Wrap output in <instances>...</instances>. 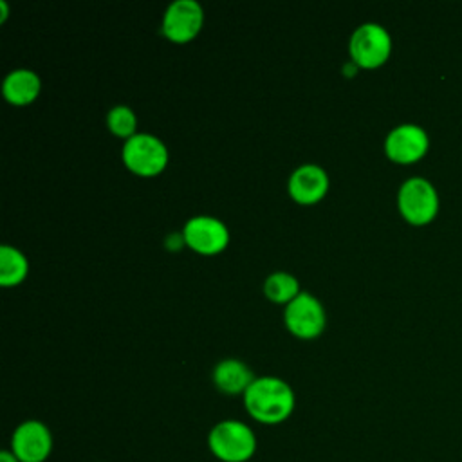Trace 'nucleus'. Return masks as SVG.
Returning a JSON list of instances; mask_svg holds the SVG:
<instances>
[{"instance_id": "f257e3e1", "label": "nucleus", "mask_w": 462, "mask_h": 462, "mask_svg": "<svg viewBox=\"0 0 462 462\" xmlns=\"http://www.w3.org/2000/svg\"><path fill=\"white\" fill-rule=\"evenodd\" d=\"M247 413L262 424L283 422L294 410V392L280 377H256L244 392Z\"/></svg>"}, {"instance_id": "f03ea898", "label": "nucleus", "mask_w": 462, "mask_h": 462, "mask_svg": "<svg viewBox=\"0 0 462 462\" xmlns=\"http://www.w3.org/2000/svg\"><path fill=\"white\" fill-rule=\"evenodd\" d=\"M208 448L220 462H247L256 451V435L245 422L226 419L209 430Z\"/></svg>"}, {"instance_id": "7ed1b4c3", "label": "nucleus", "mask_w": 462, "mask_h": 462, "mask_svg": "<svg viewBox=\"0 0 462 462\" xmlns=\"http://www.w3.org/2000/svg\"><path fill=\"white\" fill-rule=\"evenodd\" d=\"M397 208L406 222L426 226L439 213V193L430 180L410 177L399 188Z\"/></svg>"}, {"instance_id": "20e7f679", "label": "nucleus", "mask_w": 462, "mask_h": 462, "mask_svg": "<svg viewBox=\"0 0 462 462\" xmlns=\"http://www.w3.org/2000/svg\"><path fill=\"white\" fill-rule=\"evenodd\" d=\"M348 47L352 61L357 63V67L374 69L388 60L392 51V38L383 25L366 22L354 29Z\"/></svg>"}, {"instance_id": "39448f33", "label": "nucleus", "mask_w": 462, "mask_h": 462, "mask_svg": "<svg viewBox=\"0 0 462 462\" xmlns=\"http://www.w3.org/2000/svg\"><path fill=\"white\" fill-rule=\"evenodd\" d=\"M123 161L134 173L150 177L162 171L168 162V150L152 134H134L123 144Z\"/></svg>"}, {"instance_id": "423d86ee", "label": "nucleus", "mask_w": 462, "mask_h": 462, "mask_svg": "<svg viewBox=\"0 0 462 462\" xmlns=\"http://www.w3.org/2000/svg\"><path fill=\"white\" fill-rule=\"evenodd\" d=\"M9 449L20 462H45L52 451V433L42 420H23L13 431Z\"/></svg>"}, {"instance_id": "0eeeda50", "label": "nucleus", "mask_w": 462, "mask_h": 462, "mask_svg": "<svg viewBox=\"0 0 462 462\" xmlns=\"http://www.w3.org/2000/svg\"><path fill=\"white\" fill-rule=\"evenodd\" d=\"M430 137L426 130L413 123H404L392 128L384 139V152L388 159L399 164L417 162L426 155Z\"/></svg>"}, {"instance_id": "6e6552de", "label": "nucleus", "mask_w": 462, "mask_h": 462, "mask_svg": "<svg viewBox=\"0 0 462 462\" xmlns=\"http://www.w3.org/2000/svg\"><path fill=\"white\" fill-rule=\"evenodd\" d=\"M285 325L300 337H314L325 327V310L316 296L300 292L285 305Z\"/></svg>"}, {"instance_id": "1a4fd4ad", "label": "nucleus", "mask_w": 462, "mask_h": 462, "mask_svg": "<svg viewBox=\"0 0 462 462\" xmlns=\"http://www.w3.org/2000/svg\"><path fill=\"white\" fill-rule=\"evenodd\" d=\"M184 242L199 253L213 254L227 245L229 231L222 220L209 215L191 217L182 229Z\"/></svg>"}, {"instance_id": "9d476101", "label": "nucleus", "mask_w": 462, "mask_h": 462, "mask_svg": "<svg viewBox=\"0 0 462 462\" xmlns=\"http://www.w3.org/2000/svg\"><path fill=\"white\" fill-rule=\"evenodd\" d=\"M204 11L197 0H175L162 18V32L173 42L191 40L202 27Z\"/></svg>"}, {"instance_id": "9b49d317", "label": "nucleus", "mask_w": 462, "mask_h": 462, "mask_svg": "<svg viewBox=\"0 0 462 462\" xmlns=\"http://www.w3.org/2000/svg\"><path fill=\"white\" fill-rule=\"evenodd\" d=\"M328 188V177L318 164L298 166L289 179V193L296 202L312 204L318 202Z\"/></svg>"}, {"instance_id": "f8f14e48", "label": "nucleus", "mask_w": 462, "mask_h": 462, "mask_svg": "<svg viewBox=\"0 0 462 462\" xmlns=\"http://www.w3.org/2000/svg\"><path fill=\"white\" fill-rule=\"evenodd\" d=\"M256 377L253 375L251 368L235 357L222 359L213 368V383L220 392L227 395H236V393L244 395V392L249 388V384Z\"/></svg>"}, {"instance_id": "ddd939ff", "label": "nucleus", "mask_w": 462, "mask_h": 462, "mask_svg": "<svg viewBox=\"0 0 462 462\" xmlns=\"http://www.w3.org/2000/svg\"><path fill=\"white\" fill-rule=\"evenodd\" d=\"M40 87L42 81L36 72L29 69H14L4 78L2 92L7 101L14 105H27L38 96Z\"/></svg>"}, {"instance_id": "4468645a", "label": "nucleus", "mask_w": 462, "mask_h": 462, "mask_svg": "<svg viewBox=\"0 0 462 462\" xmlns=\"http://www.w3.org/2000/svg\"><path fill=\"white\" fill-rule=\"evenodd\" d=\"M29 263L22 251L4 244L0 249V282L4 285H14L27 274Z\"/></svg>"}, {"instance_id": "2eb2a0df", "label": "nucleus", "mask_w": 462, "mask_h": 462, "mask_svg": "<svg viewBox=\"0 0 462 462\" xmlns=\"http://www.w3.org/2000/svg\"><path fill=\"white\" fill-rule=\"evenodd\" d=\"M263 291L273 301H280V303L283 301L289 303L294 296L301 292L298 280L292 274L283 271L271 273L263 283Z\"/></svg>"}, {"instance_id": "dca6fc26", "label": "nucleus", "mask_w": 462, "mask_h": 462, "mask_svg": "<svg viewBox=\"0 0 462 462\" xmlns=\"http://www.w3.org/2000/svg\"><path fill=\"white\" fill-rule=\"evenodd\" d=\"M106 123H108V128L116 134V135H121V137H132L135 134V114L130 106L126 105H117L114 106L108 116H106Z\"/></svg>"}, {"instance_id": "f3484780", "label": "nucleus", "mask_w": 462, "mask_h": 462, "mask_svg": "<svg viewBox=\"0 0 462 462\" xmlns=\"http://www.w3.org/2000/svg\"><path fill=\"white\" fill-rule=\"evenodd\" d=\"M0 462H20V460H18V457L11 449H4L0 453Z\"/></svg>"}, {"instance_id": "a211bd4d", "label": "nucleus", "mask_w": 462, "mask_h": 462, "mask_svg": "<svg viewBox=\"0 0 462 462\" xmlns=\"http://www.w3.org/2000/svg\"><path fill=\"white\" fill-rule=\"evenodd\" d=\"M356 69H357V63L350 61V63H346V65L343 67V72H345V74H348V76H352V74L356 72Z\"/></svg>"}, {"instance_id": "6ab92c4d", "label": "nucleus", "mask_w": 462, "mask_h": 462, "mask_svg": "<svg viewBox=\"0 0 462 462\" xmlns=\"http://www.w3.org/2000/svg\"><path fill=\"white\" fill-rule=\"evenodd\" d=\"M0 9H2V18L0 20H4L7 16V4L4 0H0Z\"/></svg>"}]
</instances>
